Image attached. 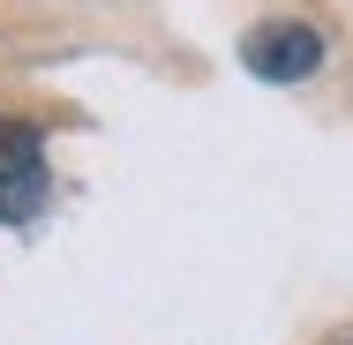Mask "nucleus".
<instances>
[{"label": "nucleus", "instance_id": "obj_1", "mask_svg": "<svg viewBox=\"0 0 353 345\" xmlns=\"http://www.w3.org/2000/svg\"><path fill=\"white\" fill-rule=\"evenodd\" d=\"M241 68L256 83H308L323 68V30L316 23H293V15H271L241 38Z\"/></svg>", "mask_w": 353, "mask_h": 345}, {"label": "nucleus", "instance_id": "obj_2", "mask_svg": "<svg viewBox=\"0 0 353 345\" xmlns=\"http://www.w3.org/2000/svg\"><path fill=\"white\" fill-rule=\"evenodd\" d=\"M53 173H46V136L30 121H0V225H30L46 203Z\"/></svg>", "mask_w": 353, "mask_h": 345}]
</instances>
